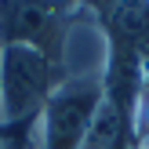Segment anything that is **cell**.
Instances as JSON below:
<instances>
[{"label":"cell","instance_id":"cell-1","mask_svg":"<svg viewBox=\"0 0 149 149\" xmlns=\"http://www.w3.org/2000/svg\"><path fill=\"white\" fill-rule=\"evenodd\" d=\"M55 84H58V69L36 47L4 44L0 47V124L22 127V124L36 120Z\"/></svg>","mask_w":149,"mask_h":149},{"label":"cell","instance_id":"cell-2","mask_svg":"<svg viewBox=\"0 0 149 149\" xmlns=\"http://www.w3.org/2000/svg\"><path fill=\"white\" fill-rule=\"evenodd\" d=\"M69 0H0V44L36 47L62 80V51L73 29Z\"/></svg>","mask_w":149,"mask_h":149},{"label":"cell","instance_id":"cell-3","mask_svg":"<svg viewBox=\"0 0 149 149\" xmlns=\"http://www.w3.org/2000/svg\"><path fill=\"white\" fill-rule=\"evenodd\" d=\"M102 73H77V77H62L55 84V91L44 102V113H40V149H80L84 146L91 116L106 95Z\"/></svg>","mask_w":149,"mask_h":149},{"label":"cell","instance_id":"cell-4","mask_svg":"<svg viewBox=\"0 0 149 149\" xmlns=\"http://www.w3.org/2000/svg\"><path fill=\"white\" fill-rule=\"evenodd\" d=\"M73 7H84V11H91V15H98V18H106L109 11H113L116 4H124V0H69Z\"/></svg>","mask_w":149,"mask_h":149},{"label":"cell","instance_id":"cell-5","mask_svg":"<svg viewBox=\"0 0 149 149\" xmlns=\"http://www.w3.org/2000/svg\"><path fill=\"white\" fill-rule=\"evenodd\" d=\"M7 149H29V142H26V138H15V142L7 146Z\"/></svg>","mask_w":149,"mask_h":149},{"label":"cell","instance_id":"cell-6","mask_svg":"<svg viewBox=\"0 0 149 149\" xmlns=\"http://www.w3.org/2000/svg\"><path fill=\"white\" fill-rule=\"evenodd\" d=\"M142 149H149V142H142Z\"/></svg>","mask_w":149,"mask_h":149}]
</instances>
